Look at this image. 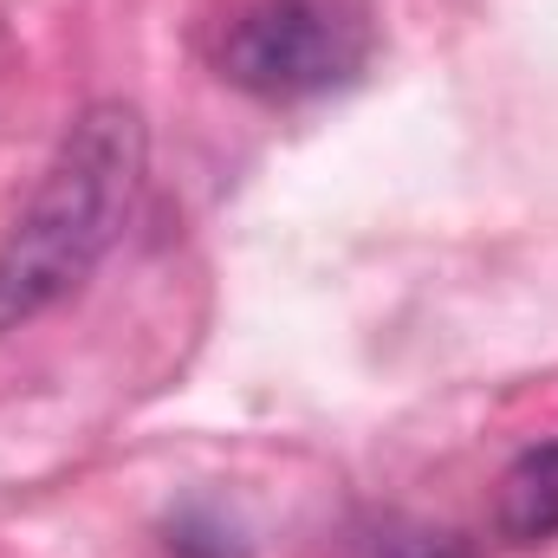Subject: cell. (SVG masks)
<instances>
[{"label":"cell","instance_id":"cell-1","mask_svg":"<svg viewBox=\"0 0 558 558\" xmlns=\"http://www.w3.org/2000/svg\"><path fill=\"white\" fill-rule=\"evenodd\" d=\"M143 175H149V131L137 105L98 98L65 124L26 208L0 234V331L52 312L98 274V260L124 241L137 215Z\"/></svg>","mask_w":558,"mask_h":558},{"label":"cell","instance_id":"cell-2","mask_svg":"<svg viewBox=\"0 0 558 558\" xmlns=\"http://www.w3.org/2000/svg\"><path fill=\"white\" fill-rule=\"evenodd\" d=\"M364 59V33L325 0H254L215 39V72L267 105H299L344 85Z\"/></svg>","mask_w":558,"mask_h":558},{"label":"cell","instance_id":"cell-3","mask_svg":"<svg viewBox=\"0 0 558 558\" xmlns=\"http://www.w3.org/2000/svg\"><path fill=\"white\" fill-rule=\"evenodd\" d=\"M494 526H500L513 546H546V539H558V441L526 448V454L500 474Z\"/></svg>","mask_w":558,"mask_h":558},{"label":"cell","instance_id":"cell-4","mask_svg":"<svg viewBox=\"0 0 558 558\" xmlns=\"http://www.w3.org/2000/svg\"><path fill=\"white\" fill-rule=\"evenodd\" d=\"M435 558H468V553H435Z\"/></svg>","mask_w":558,"mask_h":558}]
</instances>
